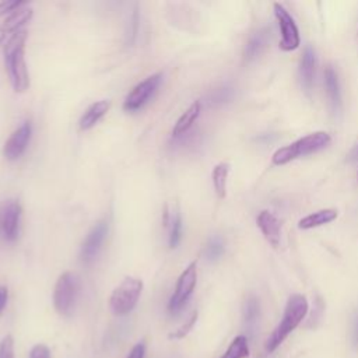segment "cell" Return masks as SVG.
I'll return each instance as SVG.
<instances>
[{
    "mask_svg": "<svg viewBox=\"0 0 358 358\" xmlns=\"http://www.w3.org/2000/svg\"><path fill=\"white\" fill-rule=\"evenodd\" d=\"M27 38V29H21L1 46L10 83L15 92H24L29 88V73L25 62Z\"/></svg>",
    "mask_w": 358,
    "mask_h": 358,
    "instance_id": "1",
    "label": "cell"
},
{
    "mask_svg": "<svg viewBox=\"0 0 358 358\" xmlns=\"http://www.w3.org/2000/svg\"><path fill=\"white\" fill-rule=\"evenodd\" d=\"M308 301L303 295L301 294H294L288 298L282 319L280 323L275 326V329L271 331V334L267 337L264 343V350L266 352H274L282 341L299 326V323L303 320V317L308 313Z\"/></svg>",
    "mask_w": 358,
    "mask_h": 358,
    "instance_id": "2",
    "label": "cell"
},
{
    "mask_svg": "<svg viewBox=\"0 0 358 358\" xmlns=\"http://www.w3.org/2000/svg\"><path fill=\"white\" fill-rule=\"evenodd\" d=\"M330 136L326 131H315L305 137L298 138L296 141L278 148L273 154V164L284 165L296 158L317 152L330 144Z\"/></svg>",
    "mask_w": 358,
    "mask_h": 358,
    "instance_id": "3",
    "label": "cell"
},
{
    "mask_svg": "<svg viewBox=\"0 0 358 358\" xmlns=\"http://www.w3.org/2000/svg\"><path fill=\"white\" fill-rule=\"evenodd\" d=\"M143 281L136 277H126L122 282L112 291L109 296V308L113 315L124 316L130 313L141 295Z\"/></svg>",
    "mask_w": 358,
    "mask_h": 358,
    "instance_id": "4",
    "label": "cell"
},
{
    "mask_svg": "<svg viewBox=\"0 0 358 358\" xmlns=\"http://www.w3.org/2000/svg\"><path fill=\"white\" fill-rule=\"evenodd\" d=\"M78 292V280L74 273L64 271L59 275L53 289V306L62 316H69L74 308Z\"/></svg>",
    "mask_w": 358,
    "mask_h": 358,
    "instance_id": "5",
    "label": "cell"
},
{
    "mask_svg": "<svg viewBox=\"0 0 358 358\" xmlns=\"http://www.w3.org/2000/svg\"><path fill=\"white\" fill-rule=\"evenodd\" d=\"M197 282V264L192 262L179 275L175 291L168 302V312L171 315H176L183 309L186 302L189 301L190 295L193 294Z\"/></svg>",
    "mask_w": 358,
    "mask_h": 358,
    "instance_id": "6",
    "label": "cell"
},
{
    "mask_svg": "<svg viewBox=\"0 0 358 358\" xmlns=\"http://www.w3.org/2000/svg\"><path fill=\"white\" fill-rule=\"evenodd\" d=\"M274 14L281 31L280 48L285 52L295 50L301 43V38H299V31L294 18L285 10V7L280 3H274Z\"/></svg>",
    "mask_w": 358,
    "mask_h": 358,
    "instance_id": "7",
    "label": "cell"
},
{
    "mask_svg": "<svg viewBox=\"0 0 358 358\" xmlns=\"http://www.w3.org/2000/svg\"><path fill=\"white\" fill-rule=\"evenodd\" d=\"M161 80H162V74L155 73V74H151L147 78H144L141 83H138L127 94V96L123 102V109L127 112H134V110L140 109L148 101V98L155 92Z\"/></svg>",
    "mask_w": 358,
    "mask_h": 358,
    "instance_id": "8",
    "label": "cell"
},
{
    "mask_svg": "<svg viewBox=\"0 0 358 358\" xmlns=\"http://www.w3.org/2000/svg\"><path fill=\"white\" fill-rule=\"evenodd\" d=\"M21 204L15 199L6 200L0 207V232L4 239L14 241L18 236L21 222Z\"/></svg>",
    "mask_w": 358,
    "mask_h": 358,
    "instance_id": "9",
    "label": "cell"
},
{
    "mask_svg": "<svg viewBox=\"0 0 358 358\" xmlns=\"http://www.w3.org/2000/svg\"><path fill=\"white\" fill-rule=\"evenodd\" d=\"M108 234V222L105 220L98 221L87 234L80 249V257L84 263H91L99 253L102 243Z\"/></svg>",
    "mask_w": 358,
    "mask_h": 358,
    "instance_id": "10",
    "label": "cell"
},
{
    "mask_svg": "<svg viewBox=\"0 0 358 358\" xmlns=\"http://www.w3.org/2000/svg\"><path fill=\"white\" fill-rule=\"evenodd\" d=\"M31 134H32V126H31V122H24L20 127H17L11 134L10 137L7 138V141L4 143V147H3V155L6 157V159L8 161H15L18 159L29 140H31Z\"/></svg>",
    "mask_w": 358,
    "mask_h": 358,
    "instance_id": "11",
    "label": "cell"
},
{
    "mask_svg": "<svg viewBox=\"0 0 358 358\" xmlns=\"http://www.w3.org/2000/svg\"><path fill=\"white\" fill-rule=\"evenodd\" d=\"M34 15V10L25 4L11 14H8L0 24V48L18 31L24 29L22 27L31 21Z\"/></svg>",
    "mask_w": 358,
    "mask_h": 358,
    "instance_id": "12",
    "label": "cell"
},
{
    "mask_svg": "<svg viewBox=\"0 0 358 358\" xmlns=\"http://www.w3.org/2000/svg\"><path fill=\"white\" fill-rule=\"evenodd\" d=\"M257 227L262 231L263 236L266 238V241L277 248L281 242V224L278 221V218L268 210H263L259 213L257 218H256Z\"/></svg>",
    "mask_w": 358,
    "mask_h": 358,
    "instance_id": "13",
    "label": "cell"
},
{
    "mask_svg": "<svg viewBox=\"0 0 358 358\" xmlns=\"http://www.w3.org/2000/svg\"><path fill=\"white\" fill-rule=\"evenodd\" d=\"M109 108H110V101L108 99H101L91 103L80 117V122H78L80 130L92 129L106 115Z\"/></svg>",
    "mask_w": 358,
    "mask_h": 358,
    "instance_id": "14",
    "label": "cell"
},
{
    "mask_svg": "<svg viewBox=\"0 0 358 358\" xmlns=\"http://www.w3.org/2000/svg\"><path fill=\"white\" fill-rule=\"evenodd\" d=\"M324 84H326V92L329 98V105L331 112L340 113L341 110V91H340V84H338V77L337 73L333 70V67L327 66L324 70Z\"/></svg>",
    "mask_w": 358,
    "mask_h": 358,
    "instance_id": "15",
    "label": "cell"
},
{
    "mask_svg": "<svg viewBox=\"0 0 358 358\" xmlns=\"http://www.w3.org/2000/svg\"><path fill=\"white\" fill-rule=\"evenodd\" d=\"M268 38H270V34L266 28H262V29L256 31L255 34H252V36L249 38V41L246 42L245 49H243L245 62H252V60L257 59L266 49V46L268 43Z\"/></svg>",
    "mask_w": 358,
    "mask_h": 358,
    "instance_id": "16",
    "label": "cell"
},
{
    "mask_svg": "<svg viewBox=\"0 0 358 358\" xmlns=\"http://www.w3.org/2000/svg\"><path fill=\"white\" fill-rule=\"evenodd\" d=\"M315 66H316V57L315 52L310 46H306L302 59H301V67H299V76H301V83L302 87L305 88L306 92H310L312 85H313V76H315Z\"/></svg>",
    "mask_w": 358,
    "mask_h": 358,
    "instance_id": "17",
    "label": "cell"
},
{
    "mask_svg": "<svg viewBox=\"0 0 358 358\" xmlns=\"http://www.w3.org/2000/svg\"><path fill=\"white\" fill-rule=\"evenodd\" d=\"M200 112H201V103H200V101H194L176 120V123L172 129V136L179 137V136L185 134L193 126V123L197 120Z\"/></svg>",
    "mask_w": 358,
    "mask_h": 358,
    "instance_id": "18",
    "label": "cell"
},
{
    "mask_svg": "<svg viewBox=\"0 0 358 358\" xmlns=\"http://www.w3.org/2000/svg\"><path fill=\"white\" fill-rule=\"evenodd\" d=\"M336 218H337V210H334V208H323V210L315 211V213L303 217L302 220H299L298 227L301 229H310V228H316V227L329 224V222H331Z\"/></svg>",
    "mask_w": 358,
    "mask_h": 358,
    "instance_id": "19",
    "label": "cell"
},
{
    "mask_svg": "<svg viewBox=\"0 0 358 358\" xmlns=\"http://www.w3.org/2000/svg\"><path fill=\"white\" fill-rule=\"evenodd\" d=\"M229 173V164L220 162L214 166L211 178H213V186L215 190V194L220 199H224L227 194V179Z\"/></svg>",
    "mask_w": 358,
    "mask_h": 358,
    "instance_id": "20",
    "label": "cell"
},
{
    "mask_svg": "<svg viewBox=\"0 0 358 358\" xmlns=\"http://www.w3.org/2000/svg\"><path fill=\"white\" fill-rule=\"evenodd\" d=\"M249 357V344L245 336H236L221 358H248Z\"/></svg>",
    "mask_w": 358,
    "mask_h": 358,
    "instance_id": "21",
    "label": "cell"
},
{
    "mask_svg": "<svg viewBox=\"0 0 358 358\" xmlns=\"http://www.w3.org/2000/svg\"><path fill=\"white\" fill-rule=\"evenodd\" d=\"M168 228H169V238H168L169 248L175 249L182 239V218H180V213L178 210L171 213V220H169Z\"/></svg>",
    "mask_w": 358,
    "mask_h": 358,
    "instance_id": "22",
    "label": "cell"
},
{
    "mask_svg": "<svg viewBox=\"0 0 358 358\" xmlns=\"http://www.w3.org/2000/svg\"><path fill=\"white\" fill-rule=\"evenodd\" d=\"M234 96V88L231 85H221L215 90H213L207 98V102L210 106H218L222 103H227Z\"/></svg>",
    "mask_w": 358,
    "mask_h": 358,
    "instance_id": "23",
    "label": "cell"
},
{
    "mask_svg": "<svg viewBox=\"0 0 358 358\" xmlns=\"http://www.w3.org/2000/svg\"><path fill=\"white\" fill-rule=\"evenodd\" d=\"M197 317H199V312L193 310L192 315L176 330H173L168 334V338L169 340H182V338H185L192 331V329L194 327V324L197 322Z\"/></svg>",
    "mask_w": 358,
    "mask_h": 358,
    "instance_id": "24",
    "label": "cell"
},
{
    "mask_svg": "<svg viewBox=\"0 0 358 358\" xmlns=\"http://www.w3.org/2000/svg\"><path fill=\"white\" fill-rule=\"evenodd\" d=\"M224 253V242L220 236H213L208 239L206 249H204V256L210 262L218 260Z\"/></svg>",
    "mask_w": 358,
    "mask_h": 358,
    "instance_id": "25",
    "label": "cell"
},
{
    "mask_svg": "<svg viewBox=\"0 0 358 358\" xmlns=\"http://www.w3.org/2000/svg\"><path fill=\"white\" fill-rule=\"evenodd\" d=\"M259 316V302L256 298L250 296L246 299L245 302V306H243V317L246 322L252 323L257 319Z\"/></svg>",
    "mask_w": 358,
    "mask_h": 358,
    "instance_id": "26",
    "label": "cell"
},
{
    "mask_svg": "<svg viewBox=\"0 0 358 358\" xmlns=\"http://www.w3.org/2000/svg\"><path fill=\"white\" fill-rule=\"evenodd\" d=\"M0 358H14V338L7 334L0 341Z\"/></svg>",
    "mask_w": 358,
    "mask_h": 358,
    "instance_id": "27",
    "label": "cell"
},
{
    "mask_svg": "<svg viewBox=\"0 0 358 358\" xmlns=\"http://www.w3.org/2000/svg\"><path fill=\"white\" fill-rule=\"evenodd\" d=\"M28 4L27 1H18V0H6V1H0V17L1 15H8L11 14L13 11H15L17 8L22 7Z\"/></svg>",
    "mask_w": 358,
    "mask_h": 358,
    "instance_id": "28",
    "label": "cell"
},
{
    "mask_svg": "<svg viewBox=\"0 0 358 358\" xmlns=\"http://www.w3.org/2000/svg\"><path fill=\"white\" fill-rule=\"evenodd\" d=\"M28 358H52L50 355V350L48 345L39 343V344H35L31 350H29V355Z\"/></svg>",
    "mask_w": 358,
    "mask_h": 358,
    "instance_id": "29",
    "label": "cell"
},
{
    "mask_svg": "<svg viewBox=\"0 0 358 358\" xmlns=\"http://www.w3.org/2000/svg\"><path fill=\"white\" fill-rule=\"evenodd\" d=\"M144 357H145V341L141 340L131 347L126 358H144Z\"/></svg>",
    "mask_w": 358,
    "mask_h": 358,
    "instance_id": "30",
    "label": "cell"
},
{
    "mask_svg": "<svg viewBox=\"0 0 358 358\" xmlns=\"http://www.w3.org/2000/svg\"><path fill=\"white\" fill-rule=\"evenodd\" d=\"M137 21H138V14L137 10L134 8V13L131 15V31L127 34V43H133L136 39V34H137Z\"/></svg>",
    "mask_w": 358,
    "mask_h": 358,
    "instance_id": "31",
    "label": "cell"
},
{
    "mask_svg": "<svg viewBox=\"0 0 358 358\" xmlns=\"http://www.w3.org/2000/svg\"><path fill=\"white\" fill-rule=\"evenodd\" d=\"M7 301H8V288L6 285H0V316L4 312Z\"/></svg>",
    "mask_w": 358,
    "mask_h": 358,
    "instance_id": "32",
    "label": "cell"
},
{
    "mask_svg": "<svg viewBox=\"0 0 358 358\" xmlns=\"http://www.w3.org/2000/svg\"><path fill=\"white\" fill-rule=\"evenodd\" d=\"M348 159L350 161H358V145H355L351 152L348 154Z\"/></svg>",
    "mask_w": 358,
    "mask_h": 358,
    "instance_id": "33",
    "label": "cell"
},
{
    "mask_svg": "<svg viewBox=\"0 0 358 358\" xmlns=\"http://www.w3.org/2000/svg\"><path fill=\"white\" fill-rule=\"evenodd\" d=\"M354 341L358 344V316L354 320Z\"/></svg>",
    "mask_w": 358,
    "mask_h": 358,
    "instance_id": "34",
    "label": "cell"
}]
</instances>
